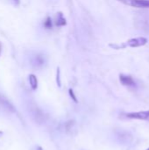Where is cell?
Instances as JSON below:
<instances>
[{
	"mask_svg": "<svg viewBox=\"0 0 149 150\" xmlns=\"http://www.w3.org/2000/svg\"><path fill=\"white\" fill-rule=\"evenodd\" d=\"M56 82L59 87H61V77H60V69H57V72H56Z\"/></svg>",
	"mask_w": 149,
	"mask_h": 150,
	"instance_id": "cell-11",
	"label": "cell"
},
{
	"mask_svg": "<svg viewBox=\"0 0 149 150\" xmlns=\"http://www.w3.org/2000/svg\"><path fill=\"white\" fill-rule=\"evenodd\" d=\"M13 2L15 3V4H19V2H20V0H13Z\"/></svg>",
	"mask_w": 149,
	"mask_h": 150,
	"instance_id": "cell-12",
	"label": "cell"
},
{
	"mask_svg": "<svg viewBox=\"0 0 149 150\" xmlns=\"http://www.w3.org/2000/svg\"><path fill=\"white\" fill-rule=\"evenodd\" d=\"M0 105L6 110L10 112H15V107L12 105V104L4 96L0 95Z\"/></svg>",
	"mask_w": 149,
	"mask_h": 150,
	"instance_id": "cell-6",
	"label": "cell"
},
{
	"mask_svg": "<svg viewBox=\"0 0 149 150\" xmlns=\"http://www.w3.org/2000/svg\"><path fill=\"white\" fill-rule=\"evenodd\" d=\"M1 53H2V44L0 43V54H1Z\"/></svg>",
	"mask_w": 149,
	"mask_h": 150,
	"instance_id": "cell-13",
	"label": "cell"
},
{
	"mask_svg": "<svg viewBox=\"0 0 149 150\" xmlns=\"http://www.w3.org/2000/svg\"><path fill=\"white\" fill-rule=\"evenodd\" d=\"M55 25L57 26H64L67 25V21L66 18H64L63 14L61 12H58L56 15V18H55Z\"/></svg>",
	"mask_w": 149,
	"mask_h": 150,
	"instance_id": "cell-7",
	"label": "cell"
},
{
	"mask_svg": "<svg viewBox=\"0 0 149 150\" xmlns=\"http://www.w3.org/2000/svg\"><path fill=\"white\" fill-rule=\"evenodd\" d=\"M28 80H29V83H30V86H31L32 90H33V91L37 90V88H38V79H37V77L33 74H31L28 76Z\"/></svg>",
	"mask_w": 149,
	"mask_h": 150,
	"instance_id": "cell-8",
	"label": "cell"
},
{
	"mask_svg": "<svg viewBox=\"0 0 149 150\" xmlns=\"http://www.w3.org/2000/svg\"><path fill=\"white\" fill-rule=\"evenodd\" d=\"M0 134H2V132L1 131H0Z\"/></svg>",
	"mask_w": 149,
	"mask_h": 150,
	"instance_id": "cell-15",
	"label": "cell"
},
{
	"mask_svg": "<svg viewBox=\"0 0 149 150\" xmlns=\"http://www.w3.org/2000/svg\"><path fill=\"white\" fill-rule=\"evenodd\" d=\"M127 119L131 120H146L149 121V111H141L136 112H128L126 114Z\"/></svg>",
	"mask_w": 149,
	"mask_h": 150,
	"instance_id": "cell-3",
	"label": "cell"
},
{
	"mask_svg": "<svg viewBox=\"0 0 149 150\" xmlns=\"http://www.w3.org/2000/svg\"><path fill=\"white\" fill-rule=\"evenodd\" d=\"M119 81H120V83L124 86H127V87H133V86H135V82L133 79V77L130 76H126V75L121 74L119 76Z\"/></svg>",
	"mask_w": 149,
	"mask_h": 150,
	"instance_id": "cell-5",
	"label": "cell"
},
{
	"mask_svg": "<svg viewBox=\"0 0 149 150\" xmlns=\"http://www.w3.org/2000/svg\"><path fill=\"white\" fill-rule=\"evenodd\" d=\"M37 150H43V149H42L41 147H38V148H37Z\"/></svg>",
	"mask_w": 149,
	"mask_h": 150,
	"instance_id": "cell-14",
	"label": "cell"
},
{
	"mask_svg": "<svg viewBox=\"0 0 149 150\" xmlns=\"http://www.w3.org/2000/svg\"><path fill=\"white\" fill-rule=\"evenodd\" d=\"M148 43V39L145 37H138V38H133L126 42H122L120 44H109V47L113 49H123L126 47H143Z\"/></svg>",
	"mask_w": 149,
	"mask_h": 150,
	"instance_id": "cell-1",
	"label": "cell"
},
{
	"mask_svg": "<svg viewBox=\"0 0 149 150\" xmlns=\"http://www.w3.org/2000/svg\"><path fill=\"white\" fill-rule=\"evenodd\" d=\"M30 62H31V64L34 68H41L45 64L46 59H45V56L42 54L37 53V54L32 55Z\"/></svg>",
	"mask_w": 149,
	"mask_h": 150,
	"instance_id": "cell-4",
	"label": "cell"
},
{
	"mask_svg": "<svg viewBox=\"0 0 149 150\" xmlns=\"http://www.w3.org/2000/svg\"><path fill=\"white\" fill-rule=\"evenodd\" d=\"M43 25H44V27L46 29H51L53 27V21H52V19H51L50 17H47L45 19V21L43 23Z\"/></svg>",
	"mask_w": 149,
	"mask_h": 150,
	"instance_id": "cell-9",
	"label": "cell"
},
{
	"mask_svg": "<svg viewBox=\"0 0 149 150\" xmlns=\"http://www.w3.org/2000/svg\"><path fill=\"white\" fill-rule=\"evenodd\" d=\"M146 150H149V148H148V149H146Z\"/></svg>",
	"mask_w": 149,
	"mask_h": 150,
	"instance_id": "cell-16",
	"label": "cell"
},
{
	"mask_svg": "<svg viewBox=\"0 0 149 150\" xmlns=\"http://www.w3.org/2000/svg\"><path fill=\"white\" fill-rule=\"evenodd\" d=\"M119 2L134 8H149V0H118Z\"/></svg>",
	"mask_w": 149,
	"mask_h": 150,
	"instance_id": "cell-2",
	"label": "cell"
},
{
	"mask_svg": "<svg viewBox=\"0 0 149 150\" xmlns=\"http://www.w3.org/2000/svg\"><path fill=\"white\" fill-rule=\"evenodd\" d=\"M68 94H69L71 99H72L75 103H78V100H77V98H76V94L74 93V91H73L72 89H69V90H68Z\"/></svg>",
	"mask_w": 149,
	"mask_h": 150,
	"instance_id": "cell-10",
	"label": "cell"
}]
</instances>
